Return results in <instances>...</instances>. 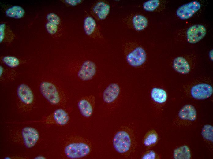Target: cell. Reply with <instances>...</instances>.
<instances>
[{
  "label": "cell",
  "mask_w": 213,
  "mask_h": 159,
  "mask_svg": "<svg viewBox=\"0 0 213 159\" xmlns=\"http://www.w3.org/2000/svg\"><path fill=\"white\" fill-rule=\"evenodd\" d=\"M66 86H70L61 78H54L42 82L40 89L45 98L51 104L64 106L69 100L65 91Z\"/></svg>",
  "instance_id": "6da1fadb"
},
{
  "label": "cell",
  "mask_w": 213,
  "mask_h": 159,
  "mask_svg": "<svg viewBox=\"0 0 213 159\" xmlns=\"http://www.w3.org/2000/svg\"><path fill=\"white\" fill-rule=\"evenodd\" d=\"M91 150V146L87 142L76 141L68 144L64 149V153L69 158H81L88 155Z\"/></svg>",
  "instance_id": "7a4b0ae2"
},
{
  "label": "cell",
  "mask_w": 213,
  "mask_h": 159,
  "mask_svg": "<svg viewBox=\"0 0 213 159\" xmlns=\"http://www.w3.org/2000/svg\"><path fill=\"white\" fill-rule=\"evenodd\" d=\"M125 53L127 63L132 67H137L143 65L146 61L147 56L144 50L139 46L132 45Z\"/></svg>",
  "instance_id": "3957f363"
},
{
  "label": "cell",
  "mask_w": 213,
  "mask_h": 159,
  "mask_svg": "<svg viewBox=\"0 0 213 159\" xmlns=\"http://www.w3.org/2000/svg\"><path fill=\"white\" fill-rule=\"evenodd\" d=\"M95 97L90 93L81 96L77 102V107L83 117L88 118L92 115L95 105Z\"/></svg>",
  "instance_id": "277c9868"
},
{
  "label": "cell",
  "mask_w": 213,
  "mask_h": 159,
  "mask_svg": "<svg viewBox=\"0 0 213 159\" xmlns=\"http://www.w3.org/2000/svg\"><path fill=\"white\" fill-rule=\"evenodd\" d=\"M113 144L115 150L119 153H123L127 152L131 145L129 135L124 131H118L114 137Z\"/></svg>",
  "instance_id": "5b68a950"
},
{
  "label": "cell",
  "mask_w": 213,
  "mask_h": 159,
  "mask_svg": "<svg viewBox=\"0 0 213 159\" xmlns=\"http://www.w3.org/2000/svg\"><path fill=\"white\" fill-rule=\"evenodd\" d=\"M201 7L198 2L193 1L180 6L176 11V14L179 18L187 19L191 17Z\"/></svg>",
  "instance_id": "8992f818"
},
{
  "label": "cell",
  "mask_w": 213,
  "mask_h": 159,
  "mask_svg": "<svg viewBox=\"0 0 213 159\" xmlns=\"http://www.w3.org/2000/svg\"><path fill=\"white\" fill-rule=\"evenodd\" d=\"M120 91L119 85L113 82L107 84L103 91L102 95L103 102L108 104L114 102L118 96Z\"/></svg>",
  "instance_id": "52a82bcc"
},
{
  "label": "cell",
  "mask_w": 213,
  "mask_h": 159,
  "mask_svg": "<svg viewBox=\"0 0 213 159\" xmlns=\"http://www.w3.org/2000/svg\"><path fill=\"white\" fill-rule=\"evenodd\" d=\"M206 29L205 27L201 24L191 26L186 32V38L188 42L194 44L201 40L205 35Z\"/></svg>",
  "instance_id": "ba28073f"
},
{
  "label": "cell",
  "mask_w": 213,
  "mask_h": 159,
  "mask_svg": "<svg viewBox=\"0 0 213 159\" xmlns=\"http://www.w3.org/2000/svg\"><path fill=\"white\" fill-rule=\"evenodd\" d=\"M21 135L24 144L28 148L34 147L39 139V135L37 131L30 127L24 128L22 131Z\"/></svg>",
  "instance_id": "9c48e42d"
},
{
  "label": "cell",
  "mask_w": 213,
  "mask_h": 159,
  "mask_svg": "<svg viewBox=\"0 0 213 159\" xmlns=\"http://www.w3.org/2000/svg\"><path fill=\"white\" fill-rule=\"evenodd\" d=\"M212 86L206 83H200L194 86L191 88L192 97L197 99H204L210 97L213 93Z\"/></svg>",
  "instance_id": "30bf717a"
},
{
  "label": "cell",
  "mask_w": 213,
  "mask_h": 159,
  "mask_svg": "<svg viewBox=\"0 0 213 159\" xmlns=\"http://www.w3.org/2000/svg\"><path fill=\"white\" fill-rule=\"evenodd\" d=\"M17 95L18 98L24 104L29 105L34 100V96L30 88L26 84L20 85L17 89Z\"/></svg>",
  "instance_id": "8fae6325"
},
{
  "label": "cell",
  "mask_w": 213,
  "mask_h": 159,
  "mask_svg": "<svg viewBox=\"0 0 213 159\" xmlns=\"http://www.w3.org/2000/svg\"><path fill=\"white\" fill-rule=\"evenodd\" d=\"M173 65L174 69L181 74H185L190 72L189 64L183 57H179L176 58L173 61Z\"/></svg>",
  "instance_id": "7c38bea8"
},
{
  "label": "cell",
  "mask_w": 213,
  "mask_h": 159,
  "mask_svg": "<svg viewBox=\"0 0 213 159\" xmlns=\"http://www.w3.org/2000/svg\"><path fill=\"white\" fill-rule=\"evenodd\" d=\"M110 8L108 4L103 1H100L94 6L93 11L99 19L103 20L108 16Z\"/></svg>",
  "instance_id": "4fadbf2b"
},
{
  "label": "cell",
  "mask_w": 213,
  "mask_h": 159,
  "mask_svg": "<svg viewBox=\"0 0 213 159\" xmlns=\"http://www.w3.org/2000/svg\"><path fill=\"white\" fill-rule=\"evenodd\" d=\"M196 112L192 105L188 104L184 106L179 113V117L183 119L194 120L196 117Z\"/></svg>",
  "instance_id": "5bb4252c"
},
{
  "label": "cell",
  "mask_w": 213,
  "mask_h": 159,
  "mask_svg": "<svg viewBox=\"0 0 213 159\" xmlns=\"http://www.w3.org/2000/svg\"><path fill=\"white\" fill-rule=\"evenodd\" d=\"M53 117L56 123L60 125L66 124L69 120L68 113L62 108H58L55 110L53 113Z\"/></svg>",
  "instance_id": "9a60e30c"
},
{
  "label": "cell",
  "mask_w": 213,
  "mask_h": 159,
  "mask_svg": "<svg viewBox=\"0 0 213 159\" xmlns=\"http://www.w3.org/2000/svg\"><path fill=\"white\" fill-rule=\"evenodd\" d=\"M132 23L134 29L137 31H141L144 29L148 24V20L144 16L136 14L133 16Z\"/></svg>",
  "instance_id": "2e32d148"
},
{
  "label": "cell",
  "mask_w": 213,
  "mask_h": 159,
  "mask_svg": "<svg viewBox=\"0 0 213 159\" xmlns=\"http://www.w3.org/2000/svg\"><path fill=\"white\" fill-rule=\"evenodd\" d=\"M151 96L155 102L159 103L164 102L167 98L166 91L162 89L157 87H154L152 89Z\"/></svg>",
  "instance_id": "e0dca14e"
},
{
  "label": "cell",
  "mask_w": 213,
  "mask_h": 159,
  "mask_svg": "<svg viewBox=\"0 0 213 159\" xmlns=\"http://www.w3.org/2000/svg\"><path fill=\"white\" fill-rule=\"evenodd\" d=\"M25 11L23 9L19 6H15L8 9L6 14L8 16L15 18H22L24 15Z\"/></svg>",
  "instance_id": "ac0fdd59"
},
{
  "label": "cell",
  "mask_w": 213,
  "mask_h": 159,
  "mask_svg": "<svg viewBox=\"0 0 213 159\" xmlns=\"http://www.w3.org/2000/svg\"><path fill=\"white\" fill-rule=\"evenodd\" d=\"M174 158L189 159L191 157L190 150L188 147L183 146L176 149L174 151Z\"/></svg>",
  "instance_id": "d6986e66"
},
{
  "label": "cell",
  "mask_w": 213,
  "mask_h": 159,
  "mask_svg": "<svg viewBox=\"0 0 213 159\" xmlns=\"http://www.w3.org/2000/svg\"><path fill=\"white\" fill-rule=\"evenodd\" d=\"M96 26V22L92 17L88 16L85 18L84 22V28L87 35H91L94 31Z\"/></svg>",
  "instance_id": "ffe728a7"
},
{
  "label": "cell",
  "mask_w": 213,
  "mask_h": 159,
  "mask_svg": "<svg viewBox=\"0 0 213 159\" xmlns=\"http://www.w3.org/2000/svg\"><path fill=\"white\" fill-rule=\"evenodd\" d=\"M159 0H150L145 2L143 5V8L145 11L151 12L155 11L159 6Z\"/></svg>",
  "instance_id": "44dd1931"
},
{
  "label": "cell",
  "mask_w": 213,
  "mask_h": 159,
  "mask_svg": "<svg viewBox=\"0 0 213 159\" xmlns=\"http://www.w3.org/2000/svg\"><path fill=\"white\" fill-rule=\"evenodd\" d=\"M213 127L210 125H206L203 127L202 131V135L206 139L213 141Z\"/></svg>",
  "instance_id": "7402d4cb"
},
{
  "label": "cell",
  "mask_w": 213,
  "mask_h": 159,
  "mask_svg": "<svg viewBox=\"0 0 213 159\" xmlns=\"http://www.w3.org/2000/svg\"><path fill=\"white\" fill-rule=\"evenodd\" d=\"M3 61L7 66L11 67H15L19 64V61L17 58L12 56H6L3 59Z\"/></svg>",
  "instance_id": "603a6c76"
},
{
  "label": "cell",
  "mask_w": 213,
  "mask_h": 159,
  "mask_svg": "<svg viewBox=\"0 0 213 159\" xmlns=\"http://www.w3.org/2000/svg\"><path fill=\"white\" fill-rule=\"evenodd\" d=\"M157 140L156 134L152 133L149 134L145 139L144 143L146 146H149L155 143Z\"/></svg>",
  "instance_id": "cb8c5ba5"
},
{
  "label": "cell",
  "mask_w": 213,
  "mask_h": 159,
  "mask_svg": "<svg viewBox=\"0 0 213 159\" xmlns=\"http://www.w3.org/2000/svg\"><path fill=\"white\" fill-rule=\"evenodd\" d=\"M47 18L49 22L57 25L59 24L60 22L59 17L54 13L48 14L47 16Z\"/></svg>",
  "instance_id": "d4e9b609"
},
{
  "label": "cell",
  "mask_w": 213,
  "mask_h": 159,
  "mask_svg": "<svg viewBox=\"0 0 213 159\" xmlns=\"http://www.w3.org/2000/svg\"><path fill=\"white\" fill-rule=\"evenodd\" d=\"M46 27L47 31L51 34H55L58 30V26L57 25L49 22L46 24Z\"/></svg>",
  "instance_id": "484cf974"
},
{
  "label": "cell",
  "mask_w": 213,
  "mask_h": 159,
  "mask_svg": "<svg viewBox=\"0 0 213 159\" xmlns=\"http://www.w3.org/2000/svg\"><path fill=\"white\" fill-rule=\"evenodd\" d=\"M5 25L2 24L0 25V42L1 43L3 40L5 35Z\"/></svg>",
  "instance_id": "4316f807"
},
{
  "label": "cell",
  "mask_w": 213,
  "mask_h": 159,
  "mask_svg": "<svg viewBox=\"0 0 213 159\" xmlns=\"http://www.w3.org/2000/svg\"><path fill=\"white\" fill-rule=\"evenodd\" d=\"M155 154L153 151H151L149 153H147L143 156V159H155Z\"/></svg>",
  "instance_id": "83f0119b"
},
{
  "label": "cell",
  "mask_w": 213,
  "mask_h": 159,
  "mask_svg": "<svg viewBox=\"0 0 213 159\" xmlns=\"http://www.w3.org/2000/svg\"><path fill=\"white\" fill-rule=\"evenodd\" d=\"M65 1L68 4L74 6L76 5L77 4L81 3L82 1L80 0H65Z\"/></svg>",
  "instance_id": "f1b7e54d"
},
{
  "label": "cell",
  "mask_w": 213,
  "mask_h": 159,
  "mask_svg": "<svg viewBox=\"0 0 213 159\" xmlns=\"http://www.w3.org/2000/svg\"><path fill=\"white\" fill-rule=\"evenodd\" d=\"M209 56L211 60H213V50H211L209 53Z\"/></svg>",
  "instance_id": "f546056e"
}]
</instances>
